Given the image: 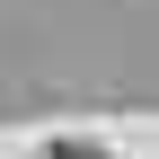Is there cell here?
<instances>
[{"instance_id":"cell-1","label":"cell","mask_w":159,"mask_h":159,"mask_svg":"<svg viewBox=\"0 0 159 159\" xmlns=\"http://www.w3.org/2000/svg\"><path fill=\"white\" fill-rule=\"evenodd\" d=\"M53 159H97V150H53Z\"/></svg>"}]
</instances>
